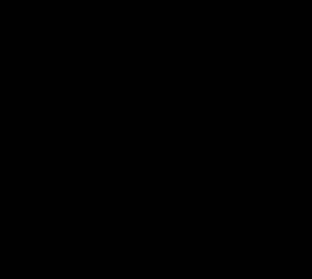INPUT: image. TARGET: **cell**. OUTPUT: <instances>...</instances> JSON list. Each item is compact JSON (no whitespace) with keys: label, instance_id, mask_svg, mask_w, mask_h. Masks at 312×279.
<instances>
[]
</instances>
